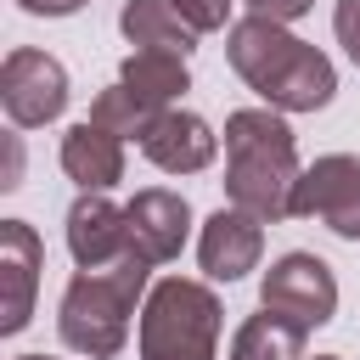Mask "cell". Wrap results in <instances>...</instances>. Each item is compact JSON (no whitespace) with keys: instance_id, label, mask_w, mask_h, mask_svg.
<instances>
[{"instance_id":"10","label":"cell","mask_w":360,"mask_h":360,"mask_svg":"<svg viewBox=\"0 0 360 360\" xmlns=\"http://www.w3.org/2000/svg\"><path fill=\"white\" fill-rule=\"evenodd\" d=\"M68 253L79 259V270H107L129 259V214L112 208L101 191H84L68 208Z\"/></svg>"},{"instance_id":"22","label":"cell","mask_w":360,"mask_h":360,"mask_svg":"<svg viewBox=\"0 0 360 360\" xmlns=\"http://www.w3.org/2000/svg\"><path fill=\"white\" fill-rule=\"evenodd\" d=\"M17 360H51V354H17Z\"/></svg>"},{"instance_id":"19","label":"cell","mask_w":360,"mask_h":360,"mask_svg":"<svg viewBox=\"0 0 360 360\" xmlns=\"http://www.w3.org/2000/svg\"><path fill=\"white\" fill-rule=\"evenodd\" d=\"M332 28H338V45L349 51V62L360 68V0H338V11H332Z\"/></svg>"},{"instance_id":"2","label":"cell","mask_w":360,"mask_h":360,"mask_svg":"<svg viewBox=\"0 0 360 360\" xmlns=\"http://www.w3.org/2000/svg\"><path fill=\"white\" fill-rule=\"evenodd\" d=\"M225 56H231V68H236L276 112H315V107H326L332 90H338L332 62H326L315 45L292 39L287 22H270V17H242V22L231 28Z\"/></svg>"},{"instance_id":"4","label":"cell","mask_w":360,"mask_h":360,"mask_svg":"<svg viewBox=\"0 0 360 360\" xmlns=\"http://www.w3.org/2000/svg\"><path fill=\"white\" fill-rule=\"evenodd\" d=\"M219 298L202 281L163 276L141 309V360H214Z\"/></svg>"},{"instance_id":"15","label":"cell","mask_w":360,"mask_h":360,"mask_svg":"<svg viewBox=\"0 0 360 360\" xmlns=\"http://www.w3.org/2000/svg\"><path fill=\"white\" fill-rule=\"evenodd\" d=\"M304 338H309L304 326L281 321L276 309H259V315H248L236 326L225 360H304Z\"/></svg>"},{"instance_id":"5","label":"cell","mask_w":360,"mask_h":360,"mask_svg":"<svg viewBox=\"0 0 360 360\" xmlns=\"http://www.w3.org/2000/svg\"><path fill=\"white\" fill-rule=\"evenodd\" d=\"M259 304L276 309L281 321L315 332L338 315V281H332V264L315 259V253H281L270 270H264V287H259Z\"/></svg>"},{"instance_id":"16","label":"cell","mask_w":360,"mask_h":360,"mask_svg":"<svg viewBox=\"0 0 360 360\" xmlns=\"http://www.w3.org/2000/svg\"><path fill=\"white\" fill-rule=\"evenodd\" d=\"M118 84H129L141 101H152L158 112H169V101L186 90V56H169V51H135L118 73Z\"/></svg>"},{"instance_id":"9","label":"cell","mask_w":360,"mask_h":360,"mask_svg":"<svg viewBox=\"0 0 360 360\" xmlns=\"http://www.w3.org/2000/svg\"><path fill=\"white\" fill-rule=\"evenodd\" d=\"M129 253H141L146 264H169L180 248H186V225H191V208L180 191H163V186H146L129 197Z\"/></svg>"},{"instance_id":"18","label":"cell","mask_w":360,"mask_h":360,"mask_svg":"<svg viewBox=\"0 0 360 360\" xmlns=\"http://www.w3.org/2000/svg\"><path fill=\"white\" fill-rule=\"evenodd\" d=\"M174 11L197 28V34H208V28H225V17H231V0H174Z\"/></svg>"},{"instance_id":"17","label":"cell","mask_w":360,"mask_h":360,"mask_svg":"<svg viewBox=\"0 0 360 360\" xmlns=\"http://www.w3.org/2000/svg\"><path fill=\"white\" fill-rule=\"evenodd\" d=\"M158 118H163V112H158L152 101H141L129 84H112V90H101V96L90 101V124L112 129L118 141H124V135H146Z\"/></svg>"},{"instance_id":"14","label":"cell","mask_w":360,"mask_h":360,"mask_svg":"<svg viewBox=\"0 0 360 360\" xmlns=\"http://www.w3.org/2000/svg\"><path fill=\"white\" fill-rule=\"evenodd\" d=\"M118 28H124L129 45H141V51H169V56H186L191 39H197V28L174 11V0H129L124 17H118Z\"/></svg>"},{"instance_id":"20","label":"cell","mask_w":360,"mask_h":360,"mask_svg":"<svg viewBox=\"0 0 360 360\" xmlns=\"http://www.w3.org/2000/svg\"><path fill=\"white\" fill-rule=\"evenodd\" d=\"M315 0H248V17H270V22H292L304 17Z\"/></svg>"},{"instance_id":"21","label":"cell","mask_w":360,"mask_h":360,"mask_svg":"<svg viewBox=\"0 0 360 360\" xmlns=\"http://www.w3.org/2000/svg\"><path fill=\"white\" fill-rule=\"evenodd\" d=\"M22 11H34V17H68V11H79L84 0H17Z\"/></svg>"},{"instance_id":"7","label":"cell","mask_w":360,"mask_h":360,"mask_svg":"<svg viewBox=\"0 0 360 360\" xmlns=\"http://www.w3.org/2000/svg\"><path fill=\"white\" fill-rule=\"evenodd\" d=\"M292 214L360 242V158H321L292 186Z\"/></svg>"},{"instance_id":"13","label":"cell","mask_w":360,"mask_h":360,"mask_svg":"<svg viewBox=\"0 0 360 360\" xmlns=\"http://www.w3.org/2000/svg\"><path fill=\"white\" fill-rule=\"evenodd\" d=\"M62 169H68V180H79L84 191H107V186H118L124 180V141L112 135V129H101V124H73L68 135H62Z\"/></svg>"},{"instance_id":"6","label":"cell","mask_w":360,"mask_h":360,"mask_svg":"<svg viewBox=\"0 0 360 360\" xmlns=\"http://www.w3.org/2000/svg\"><path fill=\"white\" fill-rule=\"evenodd\" d=\"M0 107H6V118L17 129H39V124L62 118V107H68V73H62V62L45 56V51L17 45L6 56V68H0Z\"/></svg>"},{"instance_id":"23","label":"cell","mask_w":360,"mask_h":360,"mask_svg":"<svg viewBox=\"0 0 360 360\" xmlns=\"http://www.w3.org/2000/svg\"><path fill=\"white\" fill-rule=\"evenodd\" d=\"M315 360H338V354H315Z\"/></svg>"},{"instance_id":"8","label":"cell","mask_w":360,"mask_h":360,"mask_svg":"<svg viewBox=\"0 0 360 360\" xmlns=\"http://www.w3.org/2000/svg\"><path fill=\"white\" fill-rule=\"evenodd\" d=\"M45 270V248L28 219H0V332H22L34 315V287Z\"/></svg>"},{"instance_id":"11","label":"cell","mask_w":360,"mask_h":360,"mask_svg":"<svg viewBox=\"0 0 360 360\" xmlns=\"http://www.w3.org/2000/svg\"><path fill=\"white\" fill-rule=\"evenodd\" d=\"M259 248H264V219L242 214V208H219L202 236H197V259H202V276L214 281H236L259 264Z\"/></svg>"},{"instance_id":"3","label":"cell","mask_w":360,"mask_h":360,"mask_svg":"<svg viewBox=\"0 0 360 360\" xmlns=\"http://www.w3.org/2000/svg\"><path fill=\"white\" fill-rule=\"evenodd\" d=\"M146 270L152 264L141 253H129V259H118L107 270H79L68 281L62 315H56L62 343L90 354V360H112L124 349V338H129V309H135V298L146 287Z\"/></svg>"},{"instance_id":"1","label":"cell","mask_w":360,"mask_h":360,"mask_svg":"<svg viewBox=\"0 0 360 360\" xmlns=\"http://www.w3.org/2000/svg\"><path fill=\"white\" fill-rule=\"evenodd\" d=\"M298 146L276 107H242L225 118V197L253 219H287L298 186Z\"/></svg>"},{"instance_id":"12","label":"cell","mask_w":360,"mask_h":360,"mask_svg":"<svg viewBox=\"0 0 360 360\" xmlns=\"http://www.w3.org/2000/svg\"><path fill=\"white\" fill-rule=\"evenodd\" d=\"M141 152H146L163 174H197V169L214 163V129H208L197 112L169 107V112L141 135Z\"/></svg>"}]
</instances>
